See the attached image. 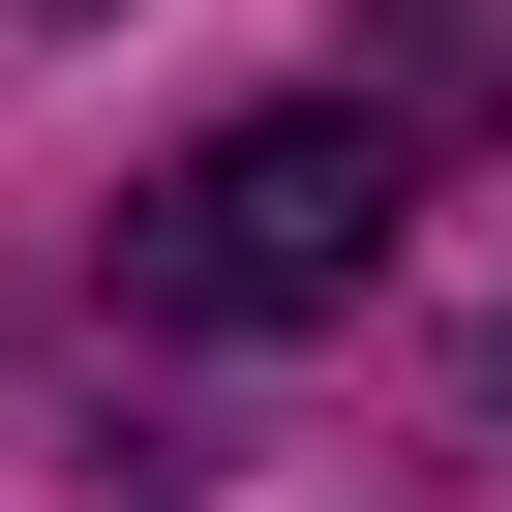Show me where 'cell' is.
<instances>
[{"instance_id":"obj_1","label":"cell","mask_w":512,"mask_h":512,"mask_svg":"<svg viewBox=\"0 0 512 512\" xmlns=\"http://www.w3.org/2000/svg\"><path fill=\"white\" fill-rule=\"evenodd\" d=\"M362 272H392V121H362V91L211 121V151L121 211V302H151V332H332Z\"/></svg>"},{"instance_id":"obj_2","label":"cell","mask_w":512,"mask_h":512,"mask_svg":"<svg viewBox=\"0 0 512 512\" xmlns=\"http://www.w3.org/2000/svg\"><path fill=\"white\" fill-rule=\"evenodd\" d=\"M31 31H91V0H31Z\"/></svg>"}]
</instances>
